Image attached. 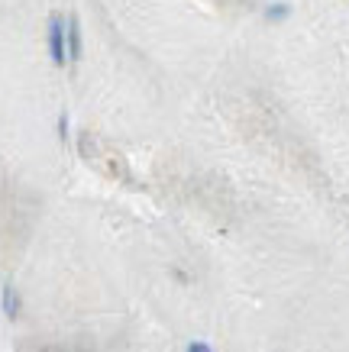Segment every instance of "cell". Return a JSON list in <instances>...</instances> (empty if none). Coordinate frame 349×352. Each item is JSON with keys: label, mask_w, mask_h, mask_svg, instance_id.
I'll use <instances>...</instances> for the list:
<instances>
[{"label": "cell", "mask_w": 349, "mask_h": 352, "mask_svg": "<svg viewBox=\"0 0 349 352\" xmlns=\"http://www.w3.org/2000/svg\"><path fill=\"white\" fill-rule=\"evenodd\" d=\"M45 36H49V55H52V62L62 68V65L68 62V43H65V16L52 13V16H49V30H45Z\"/></svg>", "instance_id": "6da1fadb"}, {"label": "cell", "mask_w": 349, "mask_h": 352, "mask_svg": "<svg viewBox=\"0 0 349 352\" xmlns=\"http://www.w3.org/2000/svg\"><path fill=\"white\" fill-rule=\"evenodd\" d=\"M65 43H68V58L72 62H78L81 58V52H85V39H81V23H78V16H68L65 20Z\"/></svg>", "instance_id": "7a4b0ae2"}, {"label": "cell", "mask_w": 349, "mask_h": 352, "mask_svg": "<svg viewBox=\"0 0 349 352\" xmlns=\"http://www.w3.org/2000/svg\"><path fill=\"white\" fill-rule=\"evenodd\" d=\"M0 307H3V317L7 320H17L20 317V294H17V288L13 285H3V294H0Z\"/></svg>", "instance_id": "3957f363"}, {"label": "cell", "mask_w": 349, "mask_h": 352, "mask_svg": "<svg viewBox=\"0 0 349 352\" xmlns=\"http://www.w3.org/2000/svg\"><path fill=\"white\" fill-rule=\"evenodd\" d=\"M188 352H213L207 342H201V340H194V342H188Z\"/></svg>", "instance_id": "277c9868"}, {"label": "cell", "mask_w": 349, "mask_h": 352, "mask_svg": "<svg viewBox=\"0 0 349 352\" xmlns=\"http://www.w3.org/2000/svg\"><path fill=\"white\" fill-rule=\"evenodd\" d=\"M59 136H68V113H62V117H59Z\"/></svg>", "instance_id": "5b68a950"}]
</instances>
